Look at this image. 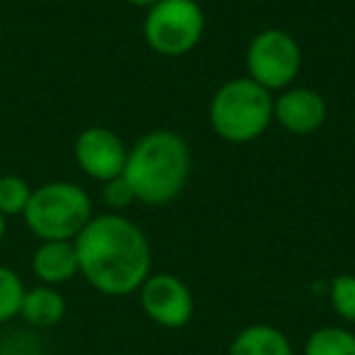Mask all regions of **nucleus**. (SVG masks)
Returning a JSON list of instances; mask_svg holds the SVG:
<instances>
[{"label":"nucleus","mask_w":355,"mask_h":355,"mask_svg":"<svg viewBox=\"0 0 355 355\" xmlns=\"http://www.w3.org/2000/svg\"><path fill=\"white\" fill-rule=\"evenodd\" d=\"M6 232H8V217H3V214H0V241H3Z\"/></svg>","instance_id":"obj_19"},{"label":"nucleus","mask_w":355,"mask_h":355,"mask_svg":"<svg viewBox=\"0 0 355 355\" xmlns=\"http://www.w3.org/2000/svg\"><path fill=\"white\" fill-rule=\"evenodd\" d=\"M32 270L42 285H64L80 272L73 241H42L32 256Z\"/></svg>","instance_id":"obj_10"},{"label":"nucleus","mask_w":355,"mask_h":355,"mask_svg":"<svg viewBox=\"0 0 355 355\" xmlns=\"http://www.w3.org/2000/svg\"><path fill=\"white\" fill-rule=\"evenodd\" d=\"M103 200L107 202V207L124 209V207H129V205H132L137 198H134L132 188H129V183L124 180V175H117V178H112V180H107V183H105Z\"/></svg>","instance_id":"obj_17"},{"label":"nucleus","mask_w":355,"mask_h":355,"mask_svg":"<svg viewBox=\"0 0 355 355\" xmlns=\"http://www.w3.org/2000/svg\"><path fill=\"white\" fill-rule=\"evenodd\" d=\"M22 217L40 241H73L93 219V202L80 185L54 180L32 190Z\"/></svg>","instance_id":"obj_4"},{"label":"nucleus","mask_w":355,"mask_h":355,"mask_svg":"<svg viewBox=\"0 0 355 355\" xmlns=\"http://www.w3.org/2000/svg\"><path fill=\"white\" fill-rule=\"evenodd\" d=\"M80 275L107 297L139 292L151 275L146 234L117 212L98 214L73 239Z\"/></svg>","instance_id":"obj_1"},{"label":"nucleus","mask_w":355,"mask_h":355,"mask_svg":"<svg viewBox=\"0 0 355 355\" xmlns=\"http://www.w3.org/2000/svg\"><path fill=\"white\" fill-rule=\"evenodd\" d=\"M190 166L185 139L171 129H153L129 148L122 175L139 202L168 205L183 193Z\"/></svg>","instance_id":"obj_2"},{"label":"nucleus","mask_w":355,"mask_h":355,"mask_svg":"<svg viewBox=\"0 0 355 355\" xmlns=\"http://www.w3.org/2000/svg\"><path fill=\"white\" fill-rule=\"evenodd\" d=\"M25 290V282L12 268L0 266V324H8L20 314Z\"/></svg>","instance_id":"obj_15"},{"label":"nucleus","mask_w":355,"mask_h":355,"mask_svg":"<svg viewBox=\"0 0 355 355\" xmlns=\"http://www.w3.org/2000/svg\"><path fill=\"white\" fill-rule=\"evenodd\" d=\"M227 355H295L292 343L277 326L251 324L234 336Z\"/></svg>","instance_id":"obj_11"},{"label":"nucleus","mask_w":355,"mask_h":355,"mask_svg":"<svg viewBox=\"0 0 355 355\" xmlns=\"http://www.w3.org/2000/svg\"><path fill=\"white\" fill-rule=\"evenodd\" d=\"M73 153L85 175L100 180V183H107L112 178L122 175L129 148L112 129L88 127L76 139Z\"/></svg>","instance_id":"obj_8"},{"label":"nucleus","mask_w":355,"mask_h":355,"mask_svg":"<svg viewBox=\"0 0 355 355\" xmlns=\"http://www.w3.org/2000/svg\"><path fill=\"white\" fill-rule=\"evenodd\" d=\"M248 78L266 90H285L300 76L302 49L285 30H263L251 40L246 51Z\"/></svg>","instance_id":"obj_6"},{"label":"nucleus","mask_w":355,"mask_h":355,"mask_svg":"<svg viewBox=\"0 0 355 355\" xmlns=\"http://www.w3.org/2000/svg\"><path fill=\"white\" fill-rule=\"evenodd\" d=\"M32 198V188L20 175H0V214L3 217H17L25 214Z\"/></svg>","instance_id":"obj_14"},{"label":"nucleus","mask_w":355,"mask_h":355,"mask_svg":"<svg viewBox=\"0 0 355 355\" xmlns=\"http://www.w3.org/2000/svg\"><path fill=\"white\" fill-rule=\"evenodd\" d=\"M127 3H132V6H137V8H151V6H156L158 0H127Z\"/></svg>","instance_id":"obj_18"},{"label":"nucleus","mask_w":355,"mask_h":355,"mask_svg":"<svg viewBox=\"0 0 355 355\" xmlns=\"http://www.w3.org/2000/svg\"><path fill=\"white\" fill-rule=\"evenodd\" d=\"M20 316L35 329H51L66 316V300L56 287L37 285L25 290Z\"/></svg>","instance_id":"obj_12"},{"label":"nucleus","mask_w":355,"mask_h":355,"mask_svg":"<svg viewBox=\"0 0 355 355\" xmlns=\"http://www.w3.org/2000/svg\"><path fill=\"white\" fill-rule=\"evenodd\" d=\"M0 37H3V22H0Z\"/></svg>","instance_id":"obj_20"},{"label":"nucleus","mask_w":355,"mask_h":355,"mask_svg":"<svg viewBox=\"0 0 355 355\" xmlns=\"http://www.w3.org/2000/svg\"><path fill=\"white\" fill-rule=\"evenodd\" d=\"M205 12L195 0H158L144 17V40L161 56H183L202 42Z\"/></svg>","instance_id":"obj_5"},{"label":"nucleus","mask_w":355,"mask_h":355,"mask_svg":"<svg viewBox=\"0 0 355 355\" xmlns=\"http://www.w3.org/2000/svg\"><path fill=\"white\" fill-rule=\"evenodd\" d=\"M326 100L311 88H285L272 100V119L297 137H306L326 122Z\"/></svg>","instance_id":"obj_9"},{"label":"nucleus","mask_w":355,"mask_h":355,"mask_svg":"<svg viewBox=\"0 0 355 355\" xmlns=\"http://www.w3.org/2000/svg\"><path fill=\"white\" fill-rule=\"evenodd\" d=\"M272 122V95L256 80H227L209 103V124L224 141H256Z\"/></svg>","instance_id":"obj_3"},{"label":"nucleus","mask_w":355,"mask_h":355,"mask_svg":"<svg viewBox=\"0 0 355 355\" xmlns=\"http://www.w3.org/2000/svg\"><path fill=\"white\" fill-rule=\"evenodd\" d=\"M304 355H355V334L343 326H321L309 334Z\"/></svg>","instance_id":"obj_13"},{"label":"nucleus","mask_w":355,"mask_h":355,"mask_svg":"<svg viewBox=\"0 0 355 355\" xmlns=\"http://www.w3.org/2000/svg\"><path fill=\"white\" fill-rule=\"evenodd\" d=\"M329 300L340 319L355 324V275L350 272L336 275L329 285Z\"/></svg>","instance_id":"obj_16"},{"label":"nucleus","mask_w":355,"mask_h":355,"mask_svg":"<svg viewBox=\"0 0 355 355\" xmlns=\"http://www.w3.org/2000/svg\"><path fill=\"white\" fill-rule=\"evenodd\" d=\"M139 302L144 314L163 329H183L190 324L195 311L190 287L171 272L148 275L146 282L139 287Z\"/></svg>","instance_id":"obj_7"}]
</instances>
